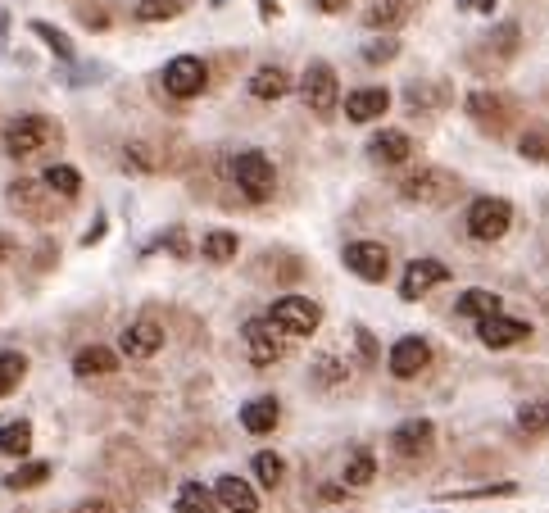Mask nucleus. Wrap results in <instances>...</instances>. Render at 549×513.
Instances as JSON below:
<instances>
[{
	"instance_id": "nucleus-11",
	"label": "nucleus",
	"mask_w": 549,
	"mask_h": 513,
	"mask_svg": "<svg viewBox=\"0 0 549 513\" xmlns=\"http://www.w3.org/2000/svg\"><path fill=\"white\" fill-rule=\"evenodd\" d=\"M282 332H277L268 318H250L246 323V355L255 368H273L277 359H282Z\"/></svg>"
},
{
	"instance_id": "nucleus-44",
	"label": "nucleus",
	"mask_w": 549,
	"mask_h": 513,
	"mask_svg": "<svg viewBox=\"0 0 549 513\" xmlns=\"http://www.w3.org/2000/svg\"><path fill=\"white\" fill-rule=\"evenodd\" d=\"M477 10H481V14H491V10H495V0H477Z\"/></svg>"
},
{
	"instance_id": "nucleus-12",
	"label": "nucleus",
	"mask_w": 549,
	"mask_h": 513,
	"mask_svg": "<svg viewBox=\"0 0 549 513\" xmlns=\"http://www.w3.org/2000/svg\"><path fill=\"white\" fill-rule=\"evenodd\" d=\"M468 114L486 132H495V137H500V132L513 123V100L495 96V91H472V96H468Z\"/></svg>"
},
{
	"instance_id": "nucleus-14",
	"label": "nucleus",
	"mask_w": 549,
	"mask_h": 513,
	"mask_svg": "<svg viewBox=\"0 0 549 513\" xmlns=\"http://www.w3.org/2000/svg\"><path fill=\"white\" fill-rule=\"evenodd\" d=\"M441 282H450V268H445L441 259H413V264L404 268V277H400V296L418 300L432 287H441Z\"/></svg>"
},
{
	"instance_id": "nucleus-3",
	"label": "nucleus",
	"mask_w": 549,
	"mask_h": 513,
	"mask_svg": "<svg viewBox=\"0 0 549 513\" xmlns=\"http://www.w3.org/2000/svg\"><path fill=\"white\" fill-rule=\"evenodd\" d=\"M55 141V123L41 119V114H23V119L5 123V155L10 159H28L37 150H46Z\"/></svg>"
},
{
	"instance_id": "nucleus-15",
	"label": "nucleus",
	"mask_w": 549,
	"mask_h": 513,
	"mask_svg": "<svg viewBox=\"0 0 549 513\" xmlns=\"http://www.w3.org/2000/svg\"><path fill=\"white\" fill-rule=\"evenodd\" d=\"M432 436H436V427L427 423V418H409V423H400L391 432V450L400 454V459H418V454L432 450Z\"/></svg>"
},
{
	"instance_id": "nucleus-5",
	"label": "nucleus",
	"mask_w": 549,
	"mask_h": 513,
	"mask_svg": "<svg viewBox=\"0 0 549 513\" xmlns=\"http://www.w3.org/2000/svg\"><path fill=\"white\" fill-rule=\"evenodd\" d=\"M232 178L236 187L246 191L250 200H268L277 187V173H273V159L264 155V150H246V155L232 159Z\"/></svg>"
},
{
	"instance_id": "nucleus-34",
	"label": "nucleus",
	"mask_w": 549,
	"mask_h": 513,
	"mask_svg": "<svg viewBox=\"0 0 549 513\" xmlns=\"http://www.w3.org/2000/svg\"><path fill=\"white\" fill-rule=\"evenodd\" d=\"M32 32H37V37L46 41L50 50H55L59 60H73V41L64 37V32H59V28H50V23H41V19H37V23H32Z\"/></svg>"
},
{
	"instance_id": "nucleus-16",
	"label": "nucleus",
	"mask_w": 549,
	"mask_h": 513,
	"mask_svg": "<svg viewBox=\"0 0 549 513\" xmlns=\"http://www.w3.org/2000/svg\"><path fill=\"white\" fill-rule=\"evenodd\" d=\"M391 109V91L386 87H359L345 96V119L350 123H373Z\"/></svg>"
},
{
	"instance_id": "nucleus-37",
	"label": "nucleus",
	"mask_w": 549,
	"mask_h": 513,
	"mask_svg": "<svg viewBox=\"0 0 549 513\" xmlns=\"http://www.w3.org/2000/svg\"><path fill=\"white\" fill-rule=\"evenodd\" d=\"M518 427L522 432H549V405H522Z\"/></svg>"
},
{
	"instance_id": "nucleus-4",
	"label": "nucleus",
	"mask_w": 549,
	"mask_h": 513,
	"mask_svg": "<svg viewBox=\"0 0 549 513\" xmlns=\"http://www.w3.org/2000/svg\"><path fill=\"white\" fill-rule=\"evenodd\" d=\"M300 96L304 105L314 109L318 119H327V114H336V100H341V82H336V69L323 60H314L309 69H304L300 78Z\"/></svg>"
},
{
	"instance_id": "nucleus-23",
	"label": "nucleus",
	"mask_w": 549,
	"mask_h": 513,
	"mask_svg": "<svg viewBox=\"0 0 549 513\" xmlns=\"http://www.w3.org/2000/svg\"><path fill=\"white\" fill-rule=\"evenodd\" d=\"M187 10V0H132V19L141 23H168Z\"/></svg>"
},
{
	"instance_id": "nucleus-24",
	"label": "nucleus",
	"mask_w": 549,
	"mask_h": 513,
	"mask_svg": "<svg viewBox=\"0 0 549 513\" xmlns=\"http://www.w3.org/2000/svg\"><path fill=\"white\" fill-rule=\"evenodd\" d=\"M177 513H218L214 491H205L200 482H182L177 486Z\"/></svg>"
},
{
	"instance_id": "nucleus-22",
	"label": "nucleus",
	"mask_w": 549,
	"mask_h": 513,
	"mask_svg": "<svg viewBox=\"0 0 549 513\" xmlns=\"http://www.w3.org/2000/svg\"><path fill=\"white\" fill-rule=\"evenodd\" d=\"M409 5H404V0H377V5H368V14H363V23H368V28H400L404 19H409Z\"/></svg>"
},
{
	"instance_id": "nucleus-2",
	"label": "nucleus",
	"mask_w": 549,
	"mask_h": 513,
	"mask_svg": "<svg viewBox=\"0 0 549 513\" xmlns=\"http://www.w3.org/2000/svg\"><path fill=\"white\" fill-rule=\"evenodd\" d=\"M268 323L282 336H314L318 323H323V305H314L309 296H282V300H273Z\"/></svg>"
},
{
	"instance_id": "nucleus-35",
	"label": "nucleus",
	"mask_w": 549,
	"mask_h": 513,
	"mask_svg": "<svg viewBox=\"0 0 549 513\" xmlns=\"http://www.w3.org/2000/svg\"><path fill=\"white\" fill-rule=\"evenodd\" d=\"M395 55H400V41L395 37H377L363 46V64H391Z\"/></svg>"
},
{
	"instance_id": "nucleus-9",
	"label": "nucleus",
	"mask_w": 549,
	"mask_h": 513,
	"mask_svg": "<svg viewBox=\"0 0 549 513\" xmlns=\"http://www.w3.org/2000/svg\"><path fill=\"white\" fill-rule=\"evenodd\" d=\"M205 82H209V69H205V60H196V55H177V60L164 69V91L177 100L200 96Z\"/></svg>"
},
{
	"instance_id": "nucleus-29",
	"label": "nucleus",
	"mask_w": 549,
	"mask_h": 513,
	"mask_svg": "<svg viewBox=\"0 0 549 513\" xmlns=\"http://www.w3.org/2000/svg\"><path fill=\"white\" fill-rule=\"evenodd\" d=\"M459 309L463 318H486V314H495V309H500V296H495V291H481V287H472V291H463L459 296Z\"/></svg>"
},
{
	"instance_id": "nucleus-39",
	"label": "nucleus",
	"mask_w": 549,
	"mask_h": 513,
	"mask_svg": "<svg viewBox=\"0 0 549 513\" xmlns=\"http://www.w3.org/2000/svg\"><path fill=\"white\" fill-rule=\"evenodd\" d=\"M354 341H359V355H363V364H377V346H373V332H368V327H354Z\"/></svg>"
},
{
	"instance_id": "nucleus-25",
	"label": "nucleus",
	"mask_w": 549,
	"mask_h": 513,
	"mask_svg": "<svg viewBox=\"0 0 549 513\" xmlns=\"http://www.w3.org/2000/svg\"><path fill=\"white\" fill-rule=\"evenodd\" d=\"M46 191H55L59 200H73L82 191V173L69 164H50L46 168Z\"/></svg>"
},
{
	"instance_id": "nucleus-17",
	"label": "nucleus",
	"mask_w": 549,
	"mask_h": 513,
	"mask_svg": "<svg viewBox=\"0 0 549 513\" xmlns=\"http://www.w3.org/2000/svg\"><path fill=\"white\" fill-rule=\"evenodd\" d=\"M214 500H218V509H227V513H259V495L250 491L246 477H236V473L218 477V482H214Z\"/></svg>"
},
{
	"instance_id": "nucleus-32",
	"label": "nucleus",
	"mask_w": 549,
	"mask_h": 513,
	"mask_svg": "<svg viewBox=\"0 0 549 513\" xmlns=\"http://www.w3.org/2000/svg\"><path fill=\"white\" fill-rule=\"evenodd\" d=\"M23 373H28V359L14 355V350H5V355H0V395H10L14 386L23 382Z\"/></svg>"
},
{
	"instance_id": "nucleus-13",
	"label": "nucleus",
	"mask_w": 549,
	"mask_h": 513,
	"mask_svg": "<svg viewBox=\"0 0 549 513\" xmlns=\"http://www.w3.org/2000/svg\"><path fill=\"white\" fill-rule=\"evenodd\" d=\"M118 346H123V355H128V359H150V355L164 350V327H159L155 318H137V323L123 327Z\"/></svg>"
},
{
	"instance_id": "nucleus-27",
	"label": "nucleus",
	"mask_w": 549,
	"mask_h": 513,
	"mask_svg": "<svg viewBox=\"0 0 549 513\" xmlns=\"http://www.w3.org/2000/svg\"><path fill=\"white\" fill-rule=\"evenodd\" d=\"M236 246H241V241H236V232H223V227H218V232H205V241H200V255H205L209 264H227V259H236Z\"/></svg>"
},
{
	"instance_id": "nucleus-42",
	"label": "nucleus",
	"mask_w": 549,
	"mask_h": 513,
	"mask_svg": "<svg viewBox=\"0 0 549 513\" xmlns=\"http://www.w3.org/2000/svg\"><path fill=\"white\" fill-rule=\"evenodd\" d=\"M259 14H264V19H277V14H282V10H277L273 0H259Z\"/></svg>"
},
{
	"instance_id": "nucleus-30",
	"label": "nucleus",
	"mask_w": 549,
	"mask_h": 513,
	"mask_svg": "<svg viewBox=\"0 0 549 513\" xmlns=\"http://www.w3.org/2000/svg\"><path fill=\"white\" fill-rule=\"evenodd\" d=\"M41 482H50V464H23V468H14L10 477H5V486L10 491H32V486H41Z\"/></svg>"
},
{
	"instance_id": "nucleus-19",
	"label": "nucleus",
	"mask_w": 549,
	"mask_h": 513,
	"mask_svg": "<svg viewBox=\"0 0 549 513\" xmlns=\"http://www.w3.org/2000/svg\"><path fill=\"white\" fill-rule=\"evenodd\" d=\"M277 418H282V405H277L273 395H259V400H250V405L241 409V427H246V432H255V436L273 432Z\"/></svg>"
},
{
	"instance_id": "nucleus-10",
	"label": "nucleus",
	"mask_w": 549,
	"mask_h": 513,
	"mask_svg": "<svg viewBox=\"0 0 549 513\" xmlns=\"http://www.w3.org/2000/svg\"><path fill=\"white\" fill-rule=\"evenodd\" d=\"M427 364H432V341H427V336H404V341H395V346H391V359H386L391 377H400V382L418 377Z\"/></svg>"
},
{
	"instance_id": "nucleus-18",
	"label": "nucleus",
	"mask_w": 549,
	"mask_h": 513,
	"mask_svg": "<svg viewBox=\"0 0 549 513\" xmlns=\"http://www.w3.org/2000/svg\"><path fill=\"white\" fill-rule=\"evenodd\" d=\"M368 155L377 159V164H404V159L413 155V141H409V132H377L373 141H368Z\"/></svg>"
},
{
	"instance_id": "nucleus-6",
	"label": "nucleus",
	"mask_w": 549,
	"mask_h": 513,
	"mask_svg": "<svg viewBox=\"0 0 549 513\" xmlns=\"http://www.w3.org/2000/svg\"><path fill=\"white\" fill-rule=\"evenodd\" d=\"M509 223H513V205H509V200H500V196L472 200V209H468V232H472L477 241H500L504 232H509Z\"/></svg>"
},
{
	"instance_id": "nucleus-33",
	"label": "nucleus",
	"mask_w": 549,
	"mask_h": 513,
	"mask_svg": "<svg viewBox=\"0 0 549 513\" xmlns=\"http://www.w3.org/2000/svg\"><path fill=\"white\" fill-rule=\"evenodd\" d=\"M255 477L268 486V491H273V486H282L286 464H282V459H277L273 450H259V454H255Z\"/></svg>"
},
{
	"instance_id": "nucleus-1",
	"label": "nucleus",
	"mask_w": 549,
	"mask_h": 513,
	"mask_svg": "<svg viewBox=\"0 0 549 513\" xmlns=\"http://www.w3.org/2000/svg\"><path fill=\"white\" fill-rule=\"evenodd\" d=\"M400 196L409 205H450L459 196V178L445 173V168H418V173H409L400 182Z\"/></svg>"
},
{
	"instance_id": "nucleus-7",
	"label": "nucleus",
	"mask_w": 549,
	"mask_h": 513,
	"mask_svg": "<svg viewBox=\"0 0 549 513\" xmlns=\"http://www.w3.org/2000/svg\"><path fill=\"white\" fill-rule=\"evenodd\" d=\"M345 268H350L354 277H363V282H386V273H391V250H386L382 241H350V246H345Z\"/></svg>"
},
{
	"instance_id": "nucleus-43",
	"label": "nucleus",
	"mask_w": 549,
	"mask_h": 513,
	"mask_svg": "<svg viewBox=\"0 0 549 513\" xmlns=\"http://www.w3.org/2000/svg\"><path fill=\"white\" fill-rule=\"evenodd\" d=\"M10 255H14V241H10V237H0V264H5Z\"/></svg>"
},
{
	"instance_id": "nucleus-28",
	"label": "nucleus",
	"mask_w": 549,
	"mask_h": 513,
	"mask_svg": "<svg viewBox=\"0 0 549 513\" xmlns=\"http://www.w3.org/2000/svg\"><path fill=\"white\" fill-rule=\"evenodd\" d=\"M32 450V423H5L0 427V454H10V459H23Z\"/></svg>"
},
{
	"instance_id": "nucleus-38",
	"label": "nucleus",
	"mask_w": 549,
	"mask_h": 513,
	"mask_svg": "<svg viewBox=\"0 0 549 513\" xmlns=\"http://www.w3.org/2000/svg\"><path fill=\"white\" fill-rule=\"evenodd\" d=\"M123 159H128V164L137 168V173H150V168H155V159H150L146 146H128V150H123Z\"/></svg>"
},
{
	"instance_id": "nucleus-26",
	"label": "nucleus",
	"mask_w": 549,
	"mask_h": 513,
	"mask_svg": "<svg viewBox=\"0 0 549 513\" xmlns=\"http://www.w3.org/2000/svg\"><path fill=\"white\" fill-rule=\"evenodd\" d=\"M373 477H377V454L350 450V459H345V486H373Z\"/></svg>"
},
{
	"instance_id": "nucleus-40",
	"label": "nucleus",
	"mask_w": 549,
	"mask_h": 513,
	"mask_svg": "<svg viewBox=\"0 0 549 513\" xmlns=\"http://www.w3.org/2000/svg\"><path fill=\"white\" fill-rule=\"evenodd\" d=\"M73 513H114V504H109V500H82Z\"/></svg>"
},
{
	"instance_id": "nucleus-36",
	"label": "nucleus",
	"mask_w": 549,
	"mask_h": 513,
	"mask_svg": "<svg viewBox=\"0 0 549 513\" xmlns=\"http://www.w3.org/2000/svg\"><path fill=\"white\" fill-rule=\"evenodd\" d=\"M309 377H314L318 386H336V382L345 377V368L336 364L332 355H318V359H314V368H309Z\"/></svg>"
},
{
	"instance_id": "nucleus-31",
	"label": "nucleus",
	"mask_w": 549,
	"mask_h": 513,
	"mask_svg": "<svg viewBox=\"0 0 549 513\" xmlns=\"http://www.w3.org/2000/svg\"><path fill=\"white\" fill-rule=\"evenodd\" d=\"M522 159H531V164H549V128H527L518 141Z\"/></svg>"
},
{
	"instance_id": "nucleus-41",
	"label": "nucleus",
	"mask_w": 549,
	"mask_h": 513,
	"mask_svg": "<svg viewBox=\"0 0 549 513\" xmlns=\"http://www.w3.org/2000/svg\"><path fill=\"white\" fill-rule=\"evenodd\" d=\"M350 0H314V10H323V14H341Z\"/></svg>"
},
{
	"instance_id": "nucleus-8",
	"label": "nucleus",
	"mask_w": 549,
	"mask_h": 513,
	"mask_svg": "<svg viewBox=\"0 0 549 513\" xmlns=\"http://www.w3.org/2000/svg\"><path fill=\"white\" fill-rule=\"evenodd\" d=\"M477 341L486 350H509V346H518V341H531V327L522 323V318H509L504 309H495V314L477 318Z\"/></svg>"
},
{
	"instance_id": "nucleus-20",
	"label": "nucleus",
	"mask_w": 549,
	"mask_h": 513,
	"mask_svg": "<svg viewBox=\"0 0 549 513\" xmlns=\"http://www.w3.org/2000/svg\"><path fill=\"white\" fill-rule=\"evenodd\" d=\"M118 368V355L105 346H87L73 355V377H109Z\"/></svg>"
},
{
	"instance_id": "nucleus-21",
	"label": "nucleus",
	"mask_w": 549,
	"mask_h": 513,
	"mask_svg": "<svg viewBox=\"0 0 549 513\" xmlns=\"http://www.w3.org/2000/svg\"><path fill=\"white\" fill-rule=\"evenodd\" d=\"M286 91H291V78H286V69H277V64H264V69L250 78V96L255 100H282Z\"/></svg>"
}]
</instances>
